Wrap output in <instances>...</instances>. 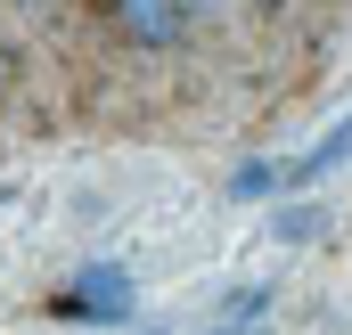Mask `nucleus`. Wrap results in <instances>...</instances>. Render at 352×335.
<instances>
[{"label": "nucleus", "instance_id": "obj_3", "mask_svg": "<svg viewBox=\"0 0 352 335\" xmlns=\"http://www.w3.org/2000/svg\"><path fill=\"white\" fill-rule=\"evenodd\" d=\"M344 164H352V115H344V123H328V131L287 164V188H311V180H328V172H344Z\"/></svg>", "mask_w": 352, "mask_h": 335}, {"label": "nucleus", "instance_id": "obj_1", "mask_svg": "<svg viewBox=\"0 0 352 335\" xmlns=\"http://www.w3.org/2000/svg\"><path fill=\"white\" fill-rule=\"evenodd\" d=\"M131 311H140V278L123 262H90L74 270L66 294H50V319H74V327H123Z\"/></svg>", "mask_w": 352, "mask_h": 335}, {"label": "nucleus", "instance_id": "obj_8", "mask_svg": "<svg viewBox=\"0 0 352 335\" xmlns=\"http://www.w3.org/2000/svg\"><path fill=\"white\" fill-rule=\"evenodd\" d=\"M0 82H8V58H0Z\"/></svg>", "mask_w": 352, "mask_h": 335}, {"label": "nucleus", "instance_id": "obj_2", "mask_svg": "<svg viewBox=\"0 0 352 335\" xmlns=\"http://www.w3.org/2000/svg\"><path fill=\"white\" fill-rule=\"evenodd\" d=\"M180 25H188L180 0H115V33H131L140 49H173Z\"/></svg>", "mask_w": 352, "mask_h": 335}, {"label": "nucleus", "instance_id": "obj_7", "mask_svg": "<svg viewBox=\"0 0 352 335\" xmlns=\"http://www.w3.org/2000/svg\"><path fill=\"white\" fill-rule=\"evenodd\" d=\"M180 8H221V0H180Z\"/></svg>", "mask_w": 352, "mask_h": 335}, {"label": "nucleus", "instance_id": "obj_5", "mask_svg": "<svg viewBox=\"0 0 352 335\" xmlns=\"http://www.w3.org/2000/svg\"><path fill=\"white\" fill-rule=\"evenodd\" d=\"M270 229H278L287 246H303V238H320L328 221H320V205H278V221H270Z\"/></svg>", "mask_w": 352, "mask_h": 335}, {"label": "nucleus", "instance_id": "obj_6", "mask_svg": "<svg viewBox=\"0 0 352 335\" xmlns=\"http://www.w3.org/2000/svg\"><path fill=\"white\" fill-rule=\"evenodd\" d=\"M246 327H254V319H221V327H213V335H246Z\"/></svg>", "mask_w": 352, "mask_h": 335}, {"label": "nucleus", "instance_id": "obj_4", "mask_svg": "<svg viewBox=\"0 0 352 335\" xmlns=\"http://www.w3.org/2000/svg\"><path fill=\"white\" fill-rule=\"evenodd\" d=\"M278 188H287V164H263V156L230 172V196H238V205H263V196H278Z\"/></svg>", "mask_w": 352, "mask_h": 335}]
</instances>
